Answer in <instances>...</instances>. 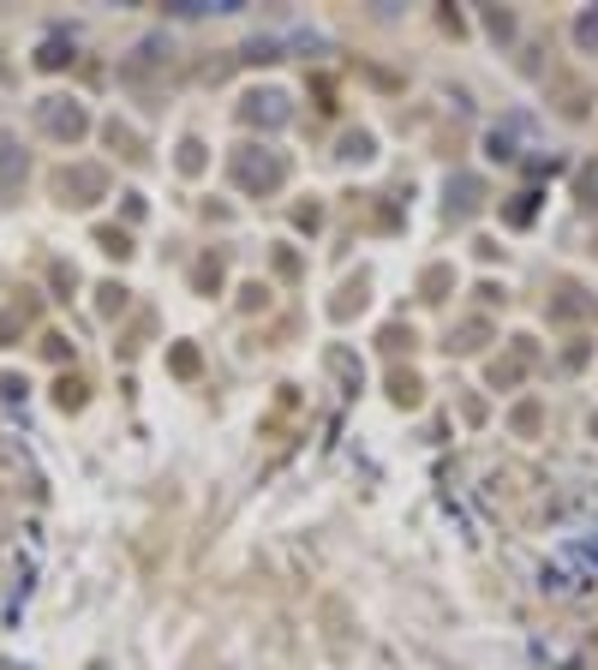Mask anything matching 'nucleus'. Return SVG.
<instances>
[{
	"label": "nucleus",
	"mask_w": 598,
	"mask_h": 670,
	"mask_svg": "<svg viewBox=\"0 0 598 670\" xmlns=\"http://www.w3.org/2000/svg\"><path fill=\"white\" fill-rule=\"evenodd\" d=\"M288 174V162L275 156V150H239L234 156V180L246 186V192H275Z\"/></svg>",
	"instance_id": "nucleus-1"
},
{
	"label": "nucleus",
	"mask_w": 598,
	"mask_h": 670,
	"mask_svg": "<svg viewBox=\"0 0 598 670\" xmlns=\"http://www.w3.org/2000/svg\"><path fill=\"white\" fill-rule=\"evenodd\" d=\"M36 120H43V132H55L60 144H72V138H84V126H91V114H84L72 96H43V108H36Z\"/></svg>",
	"instance_id": "nucleus-2"
},
{
	"label": "nucleus",
	"mask_w": 598,
	"mask_h": 670,
	"mask_svg": "<svg viewBox=\"0 0 598 670\" xmlns=\"http://www.w3.org/2000/svg\"><path fill=\"white\" fill-rule=\"evenodd\" d=\"M239 120L263 126V132H282V126L294 120V103H288V91H251L246 103H239Z\"/></svg>",
	"instance_id": "nucleus-3"
},
{
	"label": "nucleus",
	"mask_w": 598,
	"mask_h": 670,
	"mask_svg": "<svg viewBox=\"0 0 598 670\" xmlns=\"http://www.w3.org/2000/svg\"><path fill=\"white\" fill-rule=\"evenodd\" d=\"M479 210V180H449V216H473Z\"/></svg>",
	"instance_id": "nucleus-4"
},
{
	"label": "nucleus",
	"mask_w": 598,
	"mask_h": 670,
	"mask_svg": "<svg viewBox=\"0 0 598 670\" xmlns=\"http://www.w3.org/2000/svg\"><path fill=\"white\" fill-rule=\"evenodd\" d=\"M575 43L581 48H598V12H581V19H575Z\"/></svg>",
	"instance_id": "nucleus-5"
},
{
	"label": "nucleus",
	"mask_w": 598,
	"mask_h": 670,
	"mask_svg": "<svg viewBox=\"0 0 598 670\" xmlns=\"http://www.w3.org/2000/svg\"><path fill=\"white\" fill-rule=\"evenodd\" d=\"M19 180V156H12V144H0V186Z\"/></svg>",
	"instance_id": "nucleus-6"
}]
</instances>
